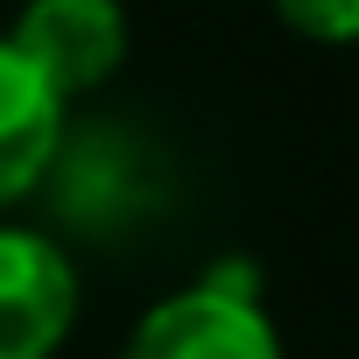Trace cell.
<instances>
[{"label": "cell", "instance_id": "7a4b0ae2", "mask_svg": "<svg viewBox=\"0 0 359 359\" xmlns=\"http://www.w3.org/2000/svg\"><path fill=\"white\" fill-rule=\"evenodd\" d=\"M8 43L71 106L78 92H99L127 64V8L120 0H29L8 29Z\"/></svg>", "mask_w": 359, "mask_h": 359}, {"label": "cell", "instance_id": "5b68a950", "mask_svg": "<svg viewBox=\"0 0 359 359\" xmlns=\"http://www.w3.org/2000/svg\"><path fill=\"white\" fill-rule=\"evenodd\" d=\"M275 15L303 43H324V50H352L359 43V0H275Z\"/></svg>", "mask_w": 359, "mask_h": 359}, {"label": "cell", "instance_id": "6da1fadb", "mask_svg": "<svg viewBox=\"0 0 359 359\" xmlns=\"http://www.w3.org/2000/svg\"><path fill=\"white\" fill-rule=\"evenodd\" d=\"M120 359H282L275 317L261 303L254 268L233 254L205 282L162 296L120 345Z\"/></svg>", "mask_w": 359, "mask_h": 359}, {"label": "cell", "instance_id": "3957f363", "mask_svg": "<svg viewBox=\"0 0 359 359\" xmlns=\"http://www.w3.org/2000/svg\"><path fill=\"white\" fill-rule=\"evenodd\" d=\"M78 324V268L57 240L0 226V359H50Z\"/></svg>", "mask_w": 359, "mask_h": 359}, {"label": "cell", "instance_id": "277c9868", "mask_svg": "<svg viewBox=\"0 0 359 359\" xmlns=\"http://www.w3.org/2000/svg\"><path fill=\"white\" fill-rule=\"evenodd\" d=\"M64 148V99L0 36V205L29 198Z\"/></svg>", "mask_w": 359, "mask_h": 359}]
</instances>
